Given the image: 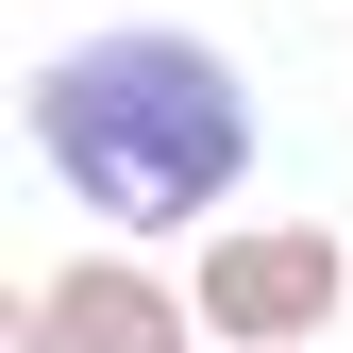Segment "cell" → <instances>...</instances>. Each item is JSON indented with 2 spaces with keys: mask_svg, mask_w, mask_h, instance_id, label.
<instances>
[{
  "mask_svg": "<svg viewBox=\"0 0 353 353\" xmlns=\"http://www.w3.org/2000/svg\"><path fill=\"white\" fill-rule=\"evenodd\" d=\"M336 353H353V320H336Z\"/></svg>",
  "mask_w": 353,
  "mask_h": 353,
  "instance_id": "cell-4",
  "label": "cell"
},
{
  "mask_svg": "<svg viewBox=\"0 0 353 353\" xmlns=\"http://www.w3.org/2000/svg\"><path fill=\"white\" fill-rule=\"evenodd\" d=\"M17 135L51 168V202L118 219V236H185V219L219 236L252 185V84L185 17H118V34H68L17 84Z\"/></svg>",
  "mask_w": 353,
  "mask_h": 353,
  "instance_id": "cell-1",
  "label": "cell"
},
{
  "mask_svg": "<svg viewBox=\"0 0 353 353\" xmlns=\"http://www.w3.org/2000/svg\"><path fill=\"white\" fill-rule=\"evenodd\" d=\"M185 303H202L219 353H320L353 320V252L320 236V219H219L202 270H185Z\"/></svg>",
  "mask_w": 353,
  "mask_h": 353,
  "instance_id": "cell-2",
  "label": "cell"
},
{
  "mask_svg": "<svg viewBox=\"0 0 353 353\" xmlns=\"http://www.w3.org/2000/svg\"><path fill=\"white\" fill-rule=\"evenodd\" d=\"M34 336H51V353H219L202 303L168 286L152 252H68V270L34 286Z\"/></svg>",
  "mask_w": 353,
  "mask_h": 353,
  "instance_id": "cell-3",
  "label": "cell"
}]
</instances>
